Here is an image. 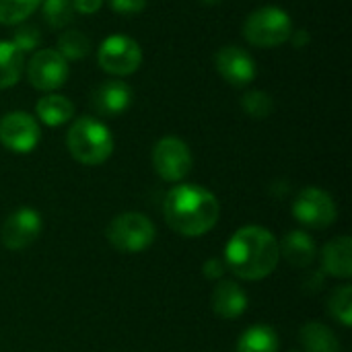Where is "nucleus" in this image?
I'll return each mask as SVG.
<instances>
[{
	"label": "nucleus",
	"instance_id": "30",
	"mask_svg": "<svg viewBox=\"0 0 352 352\" xmlns=\"http://www.w3.org/2000/svg\"><path fill=\"white\" fill-rule=\"evenodd\" d=\"M289 39L293 41V45H295V47H305V45L309 43V33H307L305 29H301V31H293Z\"/></svg>",
	"mask_w": 352,
	"mask_h": 352
},
{
	"label": "nucleus",
	"instance_id": "5",
	"mask_svg": "<svg viewBox=\"0 0 352 352\" xmlns=\"http://www.w3.org/2000/svg\"><path fill=\"white\" fill-rule=\"evenodd\" d=\"M157 229L146 214L124 212L118 214L107 227V239L113 250L122 254H140L155 241Z\"/></svg>",
	"mask_w": 352,
	"mask_h": 352
},
{
	"label": "nucleus",
	"instance_id": "13",
	"mask_svg": "<svg viewBox=\"0 0 352 352\" xmlns=\"http://www.w3.org/2000/svg\"><path fill=\"white\" fill-rule=\"evenodd\" d=\"M93 107L97 113L113 118L124 113L132 103V89L124 80H105L93 91Z\"/></svg>",
	"mask_w": 352,
	"mask_h": 352
},
{
	"label": "nucleus",
	"instance_id": "12",
	"mask_svg": "<svg viewBox=\"0 0 352 352\" xmlns=\"http://www.w3.org/2000/svg\"><path fill=\"white\" fill-rule=\"evenodd\" d=\"M214 66L219 74L233 87H245L256 78V60L237 45H225L214 56Z\"/></svg>",
	"mask_w": 352,
	"mask_h": 352
},
{
	"label": "nucleus",
	"instance_id": "25",
	"mask_svg": "<svg viewBox=\"0 0 352 352\" xmlns=\"http://www.w3.org/2000/svg\"><path fill=\"white\" fill-rule=\"evenodd\" d=\"M241 107L252 118H268L272 113V97L266 91H248L241 99Z\"/></svg>",
	"mask_w": 352,
	"mask_h": 352
},
{
	"label": "nucleus",
	"instance_id": "27",
	"mask_svg": "<svg viewBox=\"0 0 352 352\" xmlns=\"http://www.w3.org/2000/svg\"><path fill=\"white\" fill-rule=\"evenodd\" d=\"M109 4L120 14H136L144 10L146 0H109Z\"/></svg>",
	"mask_w": 352,
	"mask_h": 352
},
{
	"label": "nucleus",
	"instance_id": "16",
	"mask_svg": "<svg viewBox=\"0 0 352 352\" xmlns=\"http://www.w3.org/2000/svg\"><path fill=\"white\" fill-rule=\"evenodd\" d=\"M324 272L334 278H351L352 276V241L342 235L332 239L322 254Z\"/></svg>",
	"mask_w": 352,
	"mask_h": 352
},
{
	"label": "nucleus",
	"instance_id": "4",
	"mask_svg": "<svg viewBox=\"0 0 352 352\" xmlns=\"http://www.w3.org/2000/svg\"><path fill=\"white\" fill-rule=\"evenodd\" d=\"M293 21L280 6H262L243 23V37L256 47H278L289 41Z\"/></svg>",
	"mask_w": 352,
	"mask_h": 352
},
{
	"label": "nucleus",
	"instance_id": "14",
	"mask_svg": "<svg viewBox=\"0 0 352 352\" xmlns=\"http://www.w3.org/2000/svg\"><path fill=\"white\" fill-rule=\"evenodd\" d=\"M278 254L293 268H309L318 256V245L305 231H291L278 243Z\"/></svg>",
	"mask_w": 352,
	"mask_h": 352
},
{
	"label": "nucleus",
	"instance_id": "21",
	"mask_svg": "<svg viewBox=\"0 0 352 352\" xmlns=\"http://www.w3.org/2000/svg\"><path fill=\"white\" fill-rule=\"evenodd\" d=\"M58 52L66 60H82L91 52V39L80 31H64L58 37Z\"/></svg>",
	"mask_w": 352,
	"mask_h": 352
},
{
	"label": "nucleus",
	"instance_id": "6",
	"mask_svg": "<svg viewBox=\"0 0 352 352\" xmlns=\"http://www.w3.org/2000/svg\"><path fill=\"white\" fill-rule=\"evenodd\" d=\"M99 66L113 76H128L140 68L142 50L128 35H109L101 41L97 52Z\"/></svg>",
	"mask_w": 352,
	"mask_h": 352
},
{
	"label": "nucleus",
	"instance_id": "17",
	"mask_svg": "<svg viewBox=\"0 0 352 352\" xmlns=\"http://www.w3.org/2000/svg\"><path fill=\"white\" fill-rule=\"evenodd\" d=\"M35 113L45 126H62L74 116V105L64 95L47 93L35 103Z\"/></svg>",
	"mask_w": 352,
	"mask_h": 352
},
{
	"label": "nucleus",
	"instance_id": "22",
	"mask_svg": "<svg viewBox=\"0 0 352 352\" xmlns=\"http://www.w3.org/2000/svg\"><path fill=\"white\" fill-rule=\"evenodd\" d=\"M41 0H0V23L19 25L39 8Z\"/></svg>",
	"mask_w": 352,
	"mask_h": 352
},
{
	"label": "nucleus",
	"instance_id": "23",
	"mask_svg": "<svg viewBox=\"0 0 352 352\" xmlns=\"http://www.w3.org/2000/svg\"><path fill=\"white\" fill-rule=\"evenodd\" d=\"M43 4V19L47 21L50 27L62 29L72 21V0H41Z\"/></svg>",
	"mask_w": 352,
	"mask_h": 352
},
{
	"label": "nucleus",
	"instance_id": "10",
	"mask_svg": "<svg viewBox=\"0 0 352 352\" xmlns=\"http://www.w3.org/2000/svg\"><path fill=\"white\" fill-rule=\"evenodd\" d=\"M41 140L39 124L25 111H10L0 120V144L12 153H31Z\"/></svg>",
	"mask_w": 352,
	"mask_h": 352
},
{
	"label": "nucleus",
	"instance_id": "11",
	"mask_svg": "<svg viewBox=\"0 0 352 352\" xmlns=\"http://www.w3.org/2000/svg\"><path fill=\"white\" fill-rule=\"evenodd\" d=\"M41 229H43L41 214L29 206H23L4 221L0 229V241L6 250L19 252L35 243L37 237L41 235Z\"/></svg>",
	"mask_w": 352,
	"mask_h": 352
},
{
	"label": "nucleus",
	"instance_id": "7",
	"mask_svg": "<svg viewBox=\"0 0 352 352\" xmlns=\"http://www.w3.org/2000/svg\"><path fill=\"white\" fill-rule=\"evenodd\" d=\"M68 72H70L68 60L54 47L35 52L27 64V78L31 87H35L37 91H45V93L60 89L66 82Z\"/></svg>",
	"mask_w": 352,
	"mask_h": 352
},
{
	"label": "nucleus",
	"instance_id": "28",
	"mask_svg": "<svg viewBox=\"0 0 352 352\" xmlns=\"http://www.w3.org/2000/svg\"><path fill=\"white\" fill-rule=\"evenodd\" d=\"M202 274H204V278H208V280H221L223 274H225V264H223L219 258H210V260L204 262Z\"/></svg>",
	"mask_w": 352,
	"mask_h": 352
},
{
	"label": "nucleus",
	"instance_id": "3",
	"mask_svg": "<svg viewBox=\"0 0 352 352\" xmlns=\"http://www.w3.org/2000/svg\"><path fill=\"white\" fill-rule=\"evenodd\" d=\"M66 146L72 159L78 163L101 165L113 153V136L109 128L97 118L82 116L70 126L66 134Z\"/></svg>",
	"mask_w": 352,
	"mask_h": 352
},
{
	"label": "nucleus",
	"instance_id": "31",
	"mask_svg": "<svg viewBox=\"0 0 352 352\" xmlns=\"http://www.w3.org/2000/svg\"><path fill=\"white\" fill-rule=\"evenodd\" d=\"M204 4H219V2H223V0H202Z\"/></svg>",
	"mask_w": 352,
	"mask_h": 352
},
{
	"label": "nucleus",
	"instance_id": "26",
	"mask_svg": "<svg viewBox=\"0 0 352 352\" xmlns=\"http://www.w3.org/2000/svg\"><path fill=\"white\" fill-rule=\"evenodd\" d=\"M10 41H12L23 54H27V52H33V50L39 45L41 35H39V31H37L33 25H23V27H19V29L14 31V35H12Z\"/></svg>",
	"mask_w": 352,
	"mask_h": 352
},
{
	"label": "nucleus",
	"instance_id": "19",
	"mask_svg": "<svg viewBox=\"0 0 352 352\" xmlns=\"http://www.w3.org/2000/svg\"><path fill=\"white\" fill-rule=\"evenodd\" d=\"M278 334L274 328L258 324L248 328L239 342H237V352H278Z\"/></svg>",
	"mask_w": 352,
	"mask_h": 352
},
{
	"label": "nucleus",
	"instance_id": "20",
	"mask_svg": "<svg viewBox=\"0 0 352 352\" xmlns=\"http://www.w3.org/2000/svg\"><path fill=\"white\" fill-rule=\"evenodd\" d=\"M301 342L307 352H340L336 334L320 322H309L301 328Z\"/></svg>",
	"mask_w": 352,
	"mask_h": 352
},
{
	"label": "nucleus",
	"instance_id": "29",
	"mask_svg": "<svg viewBox=\"0 0 352 352\" xmlns=\"http://www.w3.org/2000/svg\"><path fill=\"white\" fill-rule=\"evenodd\" d=\"M72 6L80 14H95L103 6V0H72Z\"/></svg>",
	"mask_w": 352,
	"mask_h": 352
},
{
	"label": "nucleus",
	"instance_id": "2",
	"mask_svg": "<svg viewBox=\"0 0 352 352\" xmlns=\"http://www.w3.org/2000/svg\"><path fill=\"white\" fill-rule=\"evenodd\" d=\"M280 260L276 237L264 227H243L227 243L225 264L243 280H262Z\"/></svg>",
	"mask_w": 352,
	"mask_h": 352
},
{
	"label": "nucleus",
	"instance_id": "24",
	"mask_svg": "<svg viewBox=\"0 0 352 352\" xmlns=\"http://www.w3.org/2000/svg\"><path fill=\"white\" fill-rule=\"evenodd\" d=\"M330 314L340 320L342 326H352V287L351 285H342L338 291H334V295L330 297Z\"/></svg>",
	"mask_w": 352,
	"mask_h": 352
},
{
	"label": "nucleus",
	"instance_id": "9",
	"mask_svg": "<svg viewBox=\"0 0 352 352\" xmlns=\"http://www.w3.org/2000/svg\"><path fill=\"white\" fill-rule=\"evenodd\" d=\"M336 204L322 188H305L293 204V217L309 229H326L336 221Z\"/></svg>",
	"mask_w": 352,
	"mask_h": 352
},
{
	"label": "nucleus",
	"instance_id": "15",
	"mask_svg": "<svg viewBox=\"0 0 352 352\" xmlns=\"http://www.w3.org/2000/svg\"><path fill=\"white\" fill-rule=\"evenodd\" d=\"M212 309L223 320H237L248 309V295L233 280H223L212 293Z\"/></svg>",
	"mask_w": 352,
	"mask_h": 352
},
{
	"label": "nucleus",
	"instance_id": "1",
	"mask_svg": "<svg viewBox=\"0 0 352 352\" xmlns=\"http://www.w3.org/2000/svg\"><path fill=\"white\" fill-rule=\"evenodd\" d=\"M163 214L175 233L200 237L217 225L221 204L210 190L196 184H179L167 192Z\"/></svg>",
	"mask_w": 352,
	"mask_h": 352
},
{
	"label": "nucleus",
	"instance_id": "8",
	"mask_svg": "<svg viewBox=\"0 0 352 352\" xmlns=\"http://www.w3.org/2000/svg\"><path fill=\"white\" fill-rule=\"evenodd\" d=\"M153 167L165 182H182L192 171V151L177 136L161 138L153 148Z\"/></svg>",
	"mask_w": 352,
	"mask_h": 352
},
{
	"label": "nucleus",
	"instance_id": "18",
	"mask_svg": "<svg viewBox=\"0 0 352 352\" xmlns=\"http://www.w3.org/2000/svg\"><path fill=\"white\" fill-rule=\"evenodd\" d=\"M25 54L6 39H0V89H10L21 80Z\"/></svg>",
	"mask_w": 352,
	"mask_h": 352
}]
</instances>
